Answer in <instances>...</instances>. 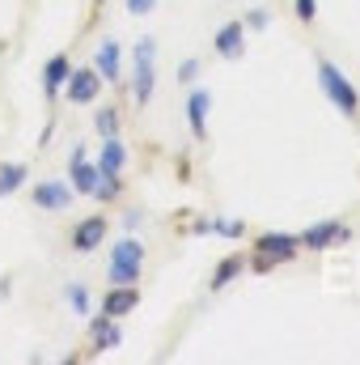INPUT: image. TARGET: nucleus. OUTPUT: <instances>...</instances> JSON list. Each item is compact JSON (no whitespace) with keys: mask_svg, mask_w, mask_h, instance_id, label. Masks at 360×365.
Here are the masks:
<instances>
[{"mask_svg":"<svg viewBox=\"0 0 360 365\" xmlns=\"http://www.w3.org/2000/svg\"><path fill=\"white\" fill-rule=\"evenodd\" d=\"M318 81H322V93L335 102V110H339V115L356 119V115H360V93H356V86L348 81V73H344L335 60L318 56Z\"/></svg>","mask_w":360,"mask_h":365,"instance_id":"1","label":"nucleus"},{"mask_svg":"<svg viewBox=\"0 0 360 365\" xmlns=\"http://www.w3.org/2000/svg\"><path fill=\"white\" fill-rule=\"evenodd\" d=\"M157 38H136V47H132V102L136 106H149V98H153V86H157Z\"/></svg>","mask_w":360,"mask_h":365,"instance_id":"2","label":"nucleus"},{"mask_svg":"<svg viewBox=\"0 0 360 365\" xmlns=\"http://www.w3.org/2000/svg\"><path fill=\"white\" fill-rule=\"evenodd\" d=\"M144 272V242L140 238H119L110 247V264H106V280L110 284H136Z\"/></svg>","mask_w":360,"mask_h":365,"instance_id":"3","label":"nucleus"},{"mask_svg":"<svg viewBox=\"0 0 360 365\" xmlns=\"http://www.w3.org/2000/svg\"><path fill=\"white\" fill-rule=\"evenodd\" d=\"M255 247H259L255 251V272H271L275 264H284V259H292L301 251V242L292 234H263Z\"/></svg>","mask_w":360,"mask_h":365,"instance_id":"4","label":"nucleus"},{"mask_svg":"<svg viewBox=\"0 0 360 365\" xmlns=\"http://www.w3.org/2000/svg\"><path fill=\"white\" fill-rule=\"evenodd\" d=\"M348 238H352V230L344 221H314L297 242H301V251H331L335 242H348Z\"/></svg>","mask_w":360,"mask_h":365,"instance_id":"5","label":"nucleus"},{"mask_svg":"<svg viewBox=\"0 0 360 365\" xmlns=\"http://www.w3.org/2000/svg\"><path fill=\"white\" fill-rule=\"evenodd\" d=\"M73 182L68 179H43V182H34L30 187V200L43 208V212H64L68 204H73Z\"/></svg>","mask_w":360,"mask_h":365,"instance_id":"6","label":"nucleus"},{"mask_svg":"<svg viewBox=\"0 0 360 365\" xmlns=\"http://www.w3.org/2000/svg\"><path fill=\"white\" fill-rule=\"evenodd\" d=\"M93 73L102 77V86H119L123 81V47L115 38H102L93 51Z\"/></svg>","mask_w":360,"mask_h":365,"instance_id":"7","label":"nucleus"},{"mask_svg":"<svg viewBox=\"0 0 360 365\" xmlns=\"http://www.w3.org/2000/svg\"><path fill=\"white\" fill-rule=\"evenodd\" d=\"M97 90H102V77H97L93 68H73V73H68V81H64L68 102H77V106L93 102V98H97Z\"/></svg>","mask_w":360,"mask_h":365,"instance_id":"8","label":"nucleus"},{"mask_svg":"<svg viewBox=\"0 0 360 365\" xmlns=\"http://www.w3.org/2000/svg\"><path fill=\"white\" fill-rule=\"evenodd\" d=\"M136 306H140V289L136 284H110L106 297H102V314H110V319H123Z\"/></svg>","mask_w":360,"mask_h":365,"instance_id":"9","label":"nucleus"},{"mask_svg":"<svg viewBox=\"0 0 360 365\" xmlns=\"http://www.w3.org/2000/svg\"><path fill=\"white\" fill-rule=\"evenodd\" d=\"M68 73H73V60L60 51V56H51L47 64H43V98L47 102H55L60 90H64V81H68Z\"/></svg>","mask_w":360,"mask_h":365,"instance_id":"10","label":"nucleus"},{"mask_svg":"<svg viewBox=\"0 0 360 365\" xmlns=\"http://www.w3.org/2000/svg\"><path fill=\"white\" fill-rule=\"evenodd\" d=\"M242 51H246V26L242 21H225L216 30V56L221 60H242Z\"/></svg>","mask_w":360,"mask_h":365,"instance_id":"11","label":"nucleus"},{"mask_svg":"<svg viewBox=\"0 0 360 365\" xmlns=\"http://www.w3.org/2000/svg\"><path fill=\"white\" fill-rule=\"evenodd\" d=\"M102 238H106V217H102V212H93V217H85V221H77V230H73V251L90 255Z\"/></svg>","mask_w":360,"mask_h":365,"instance_id":"12","label":"nucleus"},{"mask_svg":"<svg viewBox=\"0 0 360 365\" xmlns=\"http://www.w3.org/2000/svg\"><path fill=\"white\" fill-rule=\"evenodd\" d=\"M68 179H73V191H77V195H90V191H93V182H97V166H90L85 145H73V166H68Z\"/></svg>","mask_w":360,"mask_h":365,"instance_id":"13","label":"nucleus"},{"mask_svg":"<svg viewBox=\"0 0 360 365\" xmlns=\"http://www.w3.org/2000/svg\"><path fill=\"white\" fill-rule=\"evenodd\" d=\"M90 340H93V353H110V349H119L123 344V331H119V319H110V314H97L90 327Z\"/></svg>","mask_w":360,"mask_h":365,"instance_id":"14","label":"nucleus"},{"mask_svg":"<svg viewBox=\"0 0 360 365\" xmlns=\"http://www.w3.org/2000/svg\"><path fill=\"white\" fill-rule=\"evenodd\" d=\"M208 106H212V93L203 90H191L186 98V123H191V132H195V140H203L208 136Z\"/></svg>","mask_w":360,"mask_h":365,"instance_id":"15","label":"nucleus"},{"mask_svg":"<svg viewBox=\"0 0 360 365\" xmlns=\"http://www.w3.org/2000/svg\"><path fill=\"white\" fill-rule=\"evenodd\" d=\"M127 145L119 140V136H102V149H97V170H110V175H123V166H127Z\"/></svg>","mask_w":360,"mask_h":365,"instance_id":"16","label":"nucleus"},{"mask_svg":"<svg viewBox=\"0 0 360 365\" xmlns=\"http://www.w3.org/2000/svg\"><path fill=\"white\" fill-rule=\"evenodd\" d=\"M242 268H246V259H242V255H225V259L216 264V272H212L208 284H212V289H225V284H233V280L242 276Z\"/></svg>","mask_w":360,"mask_h":365,"instance_id":"17","label":"nucleus"},{"mask_svg":"<svg viewBox=\"0 0 360 365\" xmlns=\"http://www.w3.org/2000/svg\"><path fill=\"white\" fill-rule=\"evenodd\" d=\"M90 195H93V200H102V204H110V200H119V195H123V179H119V175H110V170H97V182H93Z\"/></svg>","mask_w":360,"mask_h":365,"instance_id":"18","label":"nucleus"},{"mask_svg":"<svg viewBox=\"0 0 360 365\" xmlns=\"http://www.w3.org/2000/svg\"><path fill=\"white\" fill-rule=\"evenodd\" d=\"M26 175H30V170H26L21 162H9V166H0V200H4V195H13V191L26 182Z\"/></svg>","mask_w":360,"mask_h":365,"instance_id":"19","label":"nucleus"},{"mask_svg":"<svg viewBox=\"0 0 360 365\" xmlns=\"http://www.w3.org/2000/svg\"><path fill=\"white\" fill-rule=\"evenodd\" d=\"M64 302L73 306V314H90V289H85L81 280H73V284H64Z\"/></svg>","mask_w":360,"mask_h":365,"instance_id":"20","label":"nucleus"},{"mask_svg":"<svg viewBox=\"0 0 360 365\" xmlns=\"http://www.w3.org/2000/svg\"><path fill=\"white\" fill-rule=\"evenodd\" d=\"M93 128H97V136H115V132H119V110H115V106H97Z\"/></svg>","mask_w":360,"mask_h":365,"instance_id":"21","label":"nucleus"},{"mask_svg":"<svg viewBox=\"0 0 360 365\" xmlns=\"http://www.w3.org/2000/svg\"><path fill=\"white\" fill-rule=\"evenodd\" d=\"M212 234H221V238H242V234H246V225H242V221H225V217H221V221H212Z\"/></svg>","mask_w":360,"mask_h":365,"instance_id":"22","label":"nucleus"},{"mask_svg":"<svg viewBox=\"0 0 360 365\" xmlns=\"http://www.w3.org/2000/svg\"><path fill=\"white\" fill-rule=\"evenodd\" d=\"M242 26H246V30H268V26H271V13H268V9H250V13L242 17Z\"/></svg>","mask_w":360,"mask_h":365,"instance_id":"23","label":"nucleus"},{"mask_svg":"<svg viewBox=\"0 0 360 365\" xmlns=\"http://www.w3.org/2000/svg\"><path fill=\"white\" fill-rule=\"evenodd\" d=\"M292 13H297L305 26H309V21L318 17V0H292Z\"/></svg>","mask_w":360,"mask_h":365,"instance_id":"24","label":"nucleus"},{"mask_svg":"<svg viewBox=\"0 0 360 365\" xmlns=\"http://www.w3.org/2000/svg\"><path fill=\"white\" fill-rule=\"evenodd\" d=\"M153 9H157V0H127V13L132 17H149Z\"/></svg>","mask_w":360,"mask_h":365,"instance_id":"25","label":"nucleus"},{"mask_svg":"<svg viewBox=\"0 0 360 365\" xmlns=\"http://www.w3.org/2000/svg\"><path fill=\"white\" fill-rule=\"evenodd\" d=\"M195 73H199V60H182V64H179V81H182V86H191V81H195Z\"/></svg>","mask_w":360,"mask_h":365,"instance_id":"26","label":"nucleus"},{"mask_svg":"<svg viewBox=\"0 0 360 365\" xmlns=\"http://www.w3.org/2000/svg\"><path fill=\"white\" fill-rule=\"evenodd\" d=\"M93 4H102V0H93Z\"/></svg>","mask_w":360,"mask_h":365,"instance_id":"27","label":"nucleus"}]
</instances>
